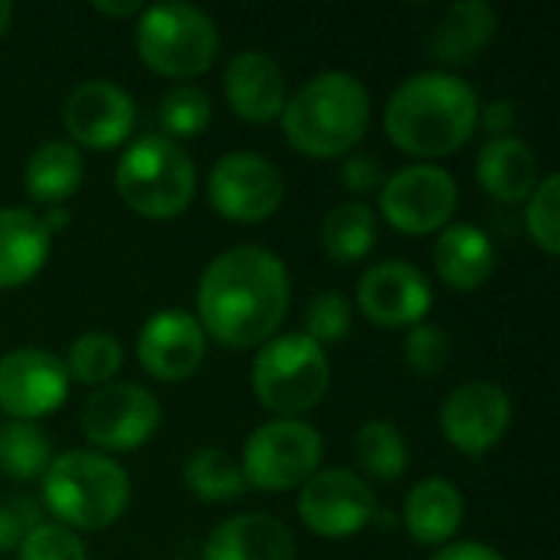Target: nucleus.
Returning <instances> with one entry per match:
<instances>
[{"instance_id":"f257e3e1","label":"nucleus","mask_w":560,"mask_h":560,"mask_svg":"<svg viewBox=\"0 0 560 560\" xmlns=\"http://www.w3.org/2000/svg\"><path fill=\"white\" fill-rule=\"evenodd\" d=\"M289 299V272L272 249L233 246L200 276L197 322L223 348H262L285 322Z\"/></svg>"},{"instance_id":"f03ea898","label":"nucleus","mask_w":560,"mask_h":560,"mask_svg":"<svg viewBox=\"0 0 560 560\" xmlns=\"http://www.w3.org/2000/svg\"><path fill=\"white\" fill-rule=\"evenodd\" d=\"M479 108V95L466 79L430 69L394 89L384 105V131L410 158H446L472 138Z\"/></svg>"},{"instance_id":"7ed1b4c3","label":"nucleus","mask_w":560,"mask_h":560,"mask_svg":"<svg viewBox=\"0 0 560 560\" xmlns=\"http://www.w3.org/2000/svg\"><path fill=\"white\" fill-rule=\"evenodd\" d=\"M279 118L299 154L315 161L348 158L371 125V95L358 75L328 69L299 85Z\"/></svg>"},{"instance_id":"20e7f679","label":"nucleus","mask_w":560,"mask_h":560,"mask_svg":"<svg viewBox=\"0 0 560 560\" xmlns=\"http://www.w3.org/2000/svg\"><path fill=\"white\" fill-rule=\"evenodd\" d=\"M131 499L128 472L105 453L72 450L52 456L43 472V502L56 525L69 532H105L112 528Z\"/></svg>"},{"instance_id":"39448f33","label":"nucleus","mask_w":560,"mask_h":560,"mask_svg":"<svg viewBox=\"0 0 560 560\" xmlns=\"http://www.w3.org/2000/svg\"><path fill=\"white\" fill-rule=\"evenodd\" d=\"M115 187L131 213L144 220H174L194 203L197 167L184 144L164 135H141L118 158Z\"/></svg>"},{"instance_id":"423d86ee","label":"nucleus","mask_w":560,"mask_h":560,"mask_svg":"<svg viewBox=\"0 0 560 560\" xmlns=\"http://www.w3.org/2000/svg\"><path fill=\"white\" fill-rule=\"evenodd\" d=\"M331 387V364L302 331L269 338L253 361V394L279 420H299L315 410Z\"/></svg>"},{"instance_id":"0eeeda50","label":"nucleus","mask_w":560,"mask_h":560,"mask_svg":"<svg viewBox=\"0 0 560 560\" xmlns=\"http://www.w3.org/2000/svg\"><path fill=\"white\" fill-rule=\"evenodd\" d=\"M135 46L151 72L194 79L217 62L220 30L213 16L194 3H154L144 7L135 23Z\"/></svg>"},{"instance_id":"6e6552de","label":"nucleus","mask_w":560,"mask_h":560,"mask_svg":"<svg viewBox=\"0 0 560 560\" xmlns=\"http://www.w3.org/2000/svg\"><path fill=\"white\" fill-rule=\"evenodd\" d=\"M322 433L305 420H269L256 427L243 446V479L246 489L259 492H292L302 489L322 469Z\"/></svg>"},{"instance_id":"1a4fd4ad","label":"nucleus","mask_w":560,"mask_h":560,"mask_svg":"<svg viewBox=\"0 0 560 560\" xmlns=\"http://www.w3.org/2000/svg\"><path fill=\"white\" fill-rule=\"evenodd\" d=\"M459 207V187L440 164L420 161L390 174L381 187V213L404 236L443 233Z\"/></svg>"},{"instance_id":"9d476101","label":"nucleus","mask_w":560,"mask_h":560,"mask_svg":"<svg viewBox=\"0 0 560 560\" xmlns=\"http://www.w3.org/2000/svg\"><path fill=\"white\" fill-rule=\"evenodd\" d=\"M161 427L158 397L131 381L95 387L82 404V433L102 453H135Z\"/></svg>"},{"instance_id":"9b49d317","label":"nucleus","mask_w":560,"mask_h":560,"mask_svg":"<svg viewBox=\"0 0 560 560\" xmlns=\"http://www.w3.org/2000/svg\"><path fill=\"white\" fill-rule=\"evenodd\" d=\"M210 207L230 223H262L285 200L282 171L256 151L223 154L207 177Z\"/></svg>"},{"instance_id":"f8f14e48","label":"nucleus","mask_w":560,"mask_h":560,"mask_svg":"<svg viewBox=\"0 0 560 560\" xmlns=\"http://www.w3.org/2000/svg\"><path fill=\"white\" fill-rule=\"evenodd\" d=\"M377 515L371 486L351 469H318L299 492V518L318 538L361 535Z\"/></svg>"},{"instance_id":"ddd939ff","label":"nucleus","mask_w":560,"mask_h":560,"mask_svg":"<svg viewBox=\"0 0 560 560\" xmlns=\"http://www.w3.org/2000/svg\"><path fill=\"white\" fill-rule=\"evenodd\" d=\"M512 427V397L492 381L459 384L440 407V430L446 443L466 456L495 450Z\"/></svg>"},{"instance_id":"4468645a","label":"nucleus","mask_w":560,"mask_h":560,"mask_svg":"<svg viewBox=\"0 0 560 560\" xmlns=\"http://www.w3.org/2000/svg\"><path fill=\"white\" fill-rule=\"evenodd\" d=\"M69 397L66 364L39 348H16L0 358V410L10 420H39Z\"/></svg>"},{"instance_id":"2eb2a0df","label":"nucleus","mask_w":560,"mask_h":560,"mask_svg":"<svg viewBox=\"0 0 560 560\" xmlns=\"http://www.w3.org/2000/svg\"><path fill=\"white\" fill-rule=\"evenodd\" d=\"M135 102L131 95L105 79H89L75 85L62 102V128L75 148L108 151L131 138L135 131Z\"/></svg>"},{"instance_id":"dca6fc26","label":"nucleus","mask_w":560,"mask_h":560,"mask_svg":"<svg viewBox=\"0 0 560 560\" xmlns=\"http://www.w3.org/2000/svg\"><path fill=\"white\" fill-rule=\"evenodd\" d=\"M203 358L207 335L187 308H161L138 331V361L154 381H187L200 371Z\"/></svg>"},{"instance_id":"f3484780","label":"nucleus","mask_w":560,"mask_h":560,"mask_svg":"<svg viewBox=\"0 0 560 560\" xmlns=\"http://www.w3.org/2000/svg\"><path fill=\"white\" fill-rule=\"evenodd\" d=\"M358 308L381 328H413L433 308V289L413 262L387 259L361 276Z\"/></svg>"},{"instance_id":"a211bd4d","label":"nucleus","mask_w":560,"mask_h":560,"mask_svg":"<svg viewBox=\"0 0 560 560\" xmlns=\"http://www.w3.org/2000/svg\"><path fill=\"white\" fill-rule=\"evenodd\" d=\"M223 95L236 118L249 125H266L282 115L289 89L282 66L262 49H243L226 62Z\"/></svg>"},{"instance_id":"6ab92c4d","label":"nucleus","mask_w":560,"mask_h":560,"mask_svg":"<svg viewBox=\"0 0 560 560\" xmlns=\"http://www.w3.org/2000/svg\"><path fill=\"white\" fill-rule=\"evenodd\" d=\"M203 560H295V538L279 518L246 512L210 532Z\"/></svg>"},{"instance_id":"aec40b11","label":"nucleus","mask_w":560,"mask_h":560,"mask_svg":"<svg viewBox=\"0 0 560 560\" xmlns=\"http://www.w3.org/2000/svg\"><path fill=\"white\" fill-rule=\"evenodd\" d=\"M52 233L26 207H0V289H20L36 279L49 259Z\"/></svg>"},{"instance_id":"412c9836","label":"nucleus","mask_w":560,"mask_h":560,"mask_svg":"<svg viewBox=\"0 0 560 560\" xmlns=\"http://www.w3.org/2000/svg\"><path fill=\"white\" fill-rule=\"evenodd\" d=\"M476 180L495 203H525L541 184L538 158L515 135L489 138L476 158Z\"/></svg>"},{"instance_id":"4be33fe9","label":"nucleus","mask_w":560,"mask_h":560,"mask_svg":"<svg viewBox=\"0 0 560 560\" xmlns=\"http://www.w3.org/2000/svg\"><path fill=\"white\" fill-rule=\"evenodd\" d=\"M495 246L492 240L472 223H450L433 246V269L436 276L456 292L482 289L495 272Z\"/></svg>"},{"instance_id":"5701e85b","label":"nucleus","mask_w":560,"mask_h":560,"mask_svg":"<svg viewBox=\"0 0 560 560\" xmlns=\"http://www.w3.org/2000/svg\"><path fill=\"white\" fill-rule=\"evenodd\" d=\"M499 33V13L486 0H463L446 7V13L436 20L430 33V56L443 66H466L479 52L489 49V43Z\"/></svg>"},{"instance_id":"b1692460","label":"nucleus","mask_w":560,"mask_h":560,"mask_svg":"<svg viewBox=\"0 0 560 560\" xmlns=\"http://www.w3.org/2000/svg\"><path fill=\"white\" fill-rule=\"evenodd\" d=\"M466 518L463 492L450 479H423L410 489L404 505V528L417 545L443 548L456 538Z\"/></svg>"},{"instance_id":"393cba45","label":"nucleus","mask_w":560,"mask_h":560,"mask_svg":"<svg viewBox=\"0 0 560 560\" xmlns=\"http://www.w3.org/2000/svg\"><path fill=\"white\" fill-rule=\"evenodd\" d=\"M85 177L82 151L72 141H46L39 144L23 171V187L33 203L59 207L66 203Z\"/></svg>"},{"instance_id":"a878e982","label":"nucleus","mask_w":560,"mask_h":560,"mask_svg":"<svg viewBox=\"0 0 560 560\" xmlns=\"http://www.w3.org/2000/svg\"><path fill=\"white\" fill-rule=\"evenodd\" d=\"M377 240V217L361 200H345L331 207L322 220V249L331 262L351 266L361 262Z\"/></svg>"},{"instance_id":"bb28decb","label":"nucleus","mask_w":560,"mask_h":560,"mask_svg":"<svg viewBox=\"0 0 560 560\" xmlns=\"http://www.w3.org/2000/svg\"><path fill=\"white\" fill-rule=\"evenodd\" d=\"M184 486L207 505H226L246 492L240 463L220 446H200L184 459Z\"/></svg>"},{"instance_id":"cd10ccee","label":"nucleus","mask_w":560,"mask_h":560,"mask_svg":"<svg viewBox=\"0 0 560 560\" xmlns=\"http://www.w3.org/2000/svg\"><path fill=\"white\" fill-rule=\"evenodd\" d=\"M358 466L377 482H397L410 466L407 436L390 420H368L354 436Z\"/></svg>"},{"instance_id":"c85d7f7f","label":"nucleus","mask_w":560,"mask_h":560,"mask_svg":"<svg viewBox=\"0 0 560 560\" xmlns=\"http://www.w3.org/2000/svg\"><path fill=\"white\" fill-rule=\"evenodd\" d=\"M52 463L49 436L26 420H7L0 423V472L16 482L43 479V472Z\"/></svg>"},{"instance_id":"c756f323","label":"nucleus","mask_w":560,"mask_h":560,"mask_svg":"<svg viewBox=\"0 0 560 560\" xmlns=\"http://www.w3.org/2000/svg\"><path fill=\"white\" fill-rule=\"evenodd\" d=\"M121 361H125V351L115 335L85 331L69 345V354L62 364H66L69 381L85 384V387H105L121 371Z\"/></svg>"},{"instance_id":"7c9ffc66","label":"nucleus","mask_w":560,"mask_h":560,"mask_svg":"<svg viewBox=\"0 0 560 560\" xmlns=\"http://www.w3.org/2000/svg\"><path fill=\"white\" fill-rule=\"evenodd\" d=\"M213 121V102L200 85H174L161 95L158 102V125L161 135L177 141L180 138H197L210 128Z\"/></svg>"},{"instance_id":"2f4dec72","label":"nucleus","mask_w":560,"mask_h":560,"mask_svg":"<svg viewBox=\"0 0 560 560\" xmlns=\"http://www.w3.org/2000/svg\"><path fill=\"white\" fill-rule=\"evenodd\" d=\"M560 177L558 174H548L535 194L528 197V207H525V226H528V236L535 240V246L545 253V256H558L560 249Z\"/></svg>"},{"instance_id":"473e14b6","label":"nucleus","mask_w":560,"mask_h":560,"mask_svg":"<svg viewBox=\"0 0 560 560\" xmlns=\"http://www.w3.org/2000/svg\"><path fill=\"white\" fill-rule=\"evenodd\" d=\"M351 331V302L341 292H318L305 308V338L318 348H335Z\"/></svg>"},{"instance_id":"72a5a7b5","label":"nucleus","mask_w":560,"mask_h":560,"mask_svg":"<svg viewBox=\"0 0 560 560\" xmlns=\"http://www.w3.org/2000/svg\"><path fill=\"white\" fill-rule=\"evenodd\" d=\"M453 345L446 328L433 325V322H420L410 328V335L404 338V361L417 377H436L446 364H450Z\"/></svg>"},{"instance_id":"f704fd0d","label":"nucleus","mask_w":560,"mask_h":560,"mask_svg":"<svg viewBox=\"0 0 560 560\" xmlns=\"http://www.w3.org/2000/svg\"><path fill=\"white\" fill-rule=\"evenodd\" d=\"M20 560H89V551L82 545V538L75 532H69L66 525L56 522H43L36 525L23 545L16 548Z\"/></svg>"},{"instance_id":"c9c22d12","label":"nucleus","mask_w":560,"mask_h":560,"mask_svg":"<svg viewBox=\"0 0 560 560\" xmlns=\"http://www.w3.org/2000/svg\"><path fill=\"white\" fill-rule=\"evenodd\" d=\"M36 525H43V512L30 495L3 499L0 502V555L16 551Z\"/></svg>"},{"instance_id":"e433bc0d","label":"nucleus","mask_w":560,"mask_h":560,"mask_svg":"<svg viewBox=\"0 0 560 560\" xmlns=\"http://www.w3.org/2000/svg\"><path fill=\"white\" fill-rule=\"evenodd\" d=\"M387 174H384V164L374 158V154H361V151H351L341 164V184L348 194H358V197H368V194H381Z\"/></svg>"},{"instance_id":"4c0bfd02","label":"nucleus","mask_w":560,"mask_h":560,"mask_svg":"<svg viewBox=\"0 0 560 560\" xmlns=\"http://www.w3.org/2000/svg\"><path fill=\"white\" fill-rule=\"evenodd\" d=\"M479 121L492 138H509L518 125V108L512 98H495L486 108H479Z\"/></svg>"},{"instance_id":"58836bf2","label":"nucleus","mask_w":560,"mask_h":560,"mask_svg":"<svg viewBox=\"0 0 560 560\" xmlns=\"http://www.w3.org/2000/svg\"><path fill=\"white\" fill-rule=\"evenodd\" d=\"M430 560H505L495 548L479 545V541H456V545H443Z\"/></svg>"},{"instance_id":"ea45409f","label":"nucleus","mask_w":560,"mask_h":560,"mask_svg":"<svg viewBox=\"0 0 560 560\" xmlns=\"http://www.w3.org/2000/svg\"><path fill=\"white\" fill-rule=\"evenodd\" d=\"M95 13H105V16H115V20H128V16H141V3L131 0V3H92Z\"/></svg>"},{"instance_id":"a19ab883","label":"nucleus","mask_w":560,"mask_h":560,"mask_svg":"<svg viewBox=\"0 0 560 560\" xmlns=\"http://www.w3.org/2000/svg\"><path fill=\"white\" fill-rule=\"evenodd\" d=\"M10 23H13V3L10 0H0V36L10 30Z\"/></svg>"}]
</instances>
